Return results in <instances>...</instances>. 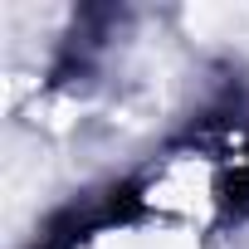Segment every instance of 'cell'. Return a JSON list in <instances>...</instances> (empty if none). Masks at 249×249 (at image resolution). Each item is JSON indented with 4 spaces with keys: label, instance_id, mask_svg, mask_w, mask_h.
Wrapping results in <instances>:
<instances>
[{
    "label": "cell",
    "instance_id": "1",
    "mask_svg": "<svg viewBox=\"0 0 249 249\" xmlns=\"http://www.w3.org/2000/svg\"><path fill=\"white\" fill-rule=\"evenodd\" d=\"M244 196H249V147L215 137H191L186 147L152 161L137 191L142 220L191 239L225 225Z\"/></svg>",
    "mask_w": 249,
    "mask_h": 249
},
{
    "label": "cell",
    "instance_id": "2",
    "mask_svg": "<svg viewBox=\"0 0 249 249\" xmlns=\"http://www.w3.org/2000/svg\"><path fill=\"white\" fill-rule=\"evenodd\" d=\"M78 249H196V239L142 220V225H127V230H93Z\"/></svg>",
    "mask_w": 249,
    "mask_h": 249
}]
</instances>
